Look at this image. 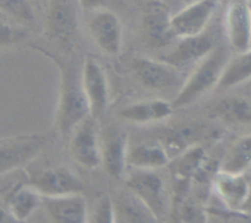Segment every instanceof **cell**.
Masks as SVG:
<instances>
[{"label": "cell", "instance_id": "6da1fadb", "mask_svg": "<svg viewBox=\"0 0 251 223\" xmlns=\"http://www.w3.org/2000/svg\"><path fill=\"white\" fill-rule=\"evenodd\" d=\"M47 54L60 70V93H59L58 110H56V127L63 136L71 135L75 127L83 119L91 115L87 97L83 91L81 75L71 64L61 60L53 54L47 53L42 48H37Z\"/></svg>", "mask_w": 251, "mask_h": 223}, {"label": "cell", "instance_id": "7a4b0ae2", "mask_svg": "<svg viewBox=\"0 0 251 223\" xmlns=\"http://www.w3.org/2000/svg\"><path fill=\"white\" fill-rule=\"evenodd\" d=\"M230 58L229 49L225 44L216 46L202 60L199 61L195 70L184 81L172 102L174 109L191 104L213 87H217Z\"/></svg>", "mask_w": 251, "mask_h": 223}, {"label": "cell", "instance_id": "3957f363", "mask_svg": "<svg viewBox=\"0 0 251 223\" xmlns=\"http://www.w3.org/2000/svg\"><path fill=\"white\" fill-rule=\"evenodd\" d=\"M48 134L17 135L0 141V174H7L21 168L33 159L48 144Z\"/></svg>", "mask_w": 251, "mask_h": 223}, {"label": "cell", "instance_id": "277c9868", "mask_svg": "<svg viewBox=\"0 0 251 223\" xmlns=\"http://www.w3.org/2000/svg\"><path fill=\"white\" fill-rule=\"evenodd\" d=\"M126 186L134 191L156 215L158 221L166 220L172 211L164 181L151 169H136L130 174Z\"/></svg>", "mask_w": 251, "mask_h": 223}, {"label": "cell", "instance_id": "5b68a950", "mask_svg": "<svg viewBox=\"0 0 251 223\" xmlns=\"http://www.w3.org/2000/svg\"><path fill=\"white\" fill-rule=\"evenodd\" d=\"M78 0H50L46 31L49 38L63 47H71L78 26Z\"/></svg>", "mask_w": 251, "mask_h": 223}, {"label": "cell", "instance_id": "8992f818", "mask_svg": "<svg viewBox=\"0 0 251 223\" xmlns=\"http://www.w3.org/2000/svg\"><path fill=\"white\" fill-rule=\"evenodd\" d=\"M206 157L207 154L205 149L199 145H195L169 162V174L174 190V198H172V211L176 210L186 198L193 185L194 176Z\"/></svg>", "mask_w": 251, "mask_h": 223}, {"label": "cell", "instance_id": "52a82bcc", "mask_svg": "<svg viewBox=\"0 0 251 223\" xmlns=\"http://www.w3.org/2000/svg\"><path fill=\"white\" fill-rule=\"evenodd\" d=\"M132 70L140 82L150 90L171 91L183 86L180 69L166 60H154L151 58H135Z\"/></svg>", "mask_w": 251, "mask_h": 223}, {"label": "cell", "instance_id": "ba28073f", "mask_svg": "<svg viewBox=\"0 0 251 223\" xmlns=\"http://www.w3.org/2000/svg\"><path fill=\"white\" fill-rule=\"evenodd\" d=\"M93 117L88 115L71 132L70 154L74 161L88 169L102 164V149L98 141L97 126Z\"/></svg>", "mask_w": 251, "mask_h": 223}, {"label": "cell", "instance_id": "9c48e42d", "mask_svg": "<svg viewBox=\"0 0 251 223\" xmlns=\"http://www.w3.org/2000/svg\"><path fill=\"white\" fill-rule=\"evenodd\" d=\"M221 0H198L189 2L172 17V28L176 38L196 36L206 31Z\"/></svg>", "mask_w": 251, "mask_h": 223}, {"label": "cell", "instance_id": "30bf717a", "mask_svg": "<svg viewBox=\"0 0 251 223\" xmlns=\"http://www.w3.org/2000/svg\"><path fill=\"white\" fill-rule=\"evenodd\" d=\"M88 31L96 46L104 54L118 55L122 49L123 27L119 17L107 9L95 10L88 20Z\"/></svg>", "mask_w": 251, "mask_h": 223}, {"label": "cell", "instance_id": "8fae6325", "mask_svg": "<svg viewBox=\"0 0 251 223\" xmlns=\"http://www.w3.org/2000/svg\"><path fill=\"white\" fill-rule=\"evenodd\" d=\"M225 32L237 53L251 48V5L249 0H230L225 10Z\"/></svg>", "mask_w": 251, "mask_h": 223}, {"label": "cell", "instance_id": "7c38bea8", "mask_svg": "<svg viewBox=\"0 0 251 223\" xmlns=\"http://www.w3.org/2000/svg\"><path fill=\"white\" fill-rule=\"evenodd\" d=\"M172 17L168 6L161 1L147 2L142 10L141 28L147 43L154 48L164 47L174 38Z\"/></svg>", "mask_w": 251, "mask_h": 223}, {"label": "cell", "instance_id": "4fadbf2b", "mask_svg": "<svg viewBox=\"0 0 251 223\" xmlns=\"http://www.w3.org/2000/svg\"><path fill=\"white\" fill-rule=\"evenodd\" d=\"M81 81L90 105L91 117L98 119L104 114L109 99L107 75L95 59L86 58L81 71Z\"/></svg>", "mask_w": 251, "mask_h": 223}, {"label": "cell", "instance_id": "5bb4252c", "mask_svg": "<svg viewBox=\"0 0 251 223\" xmlns=\"http://www.w3.org/2000/svg\"><path fill=\"white\" fill-rule=\"evenodd\" d=\"M28 180L42 196L83 193V184L80 179L64 167L46 168L29 176Z\"/></svg>", "mask_w": 251, "mask_h": 223}, {"label": "cell", "instance_id": "9a60e30c", "mask_svg": "<svg viewBox=\"0 0 251 223\" xmlns=\"http://www.w3.org/2000/svg\"><path fill=\"white\" fill-rule=\"evenodd\" d=\"M43 196L31 183L15 181L1 189V207H5L17 222L26 221L39 206Z\"/></svg>", "mask_w": 251, "mask_h": 223}, {"label": "cell", "instance_id": "2e32d148", "mask_svg": "<svg viewBox=\"0 0 251 223\" xmlns=\"http://www.w3.org/2000/svg\"><path fill=\"white\" fill-rule=\"evenodd\" d=\"M42 206L49 220L55 223L88 222L87 200L82 193L61 196H43Z\"/></svg>", "mask_w": 251, "mask_h": 223}, {"label": "cell", "instance_id": "e0dca14e", "mask_svg": "<svg viewBox=\"0 0 251 223\" xmlns=\"http://www.w3.org/2000/svg\"><path fill=\"white\" fill-rule=\"evenodd\" d=\"M211 189L216 198L229 210L243 211L250 194V179L244 174L218 171Z\"/></svg>", "mask_w": 251, "mask_h": 223}, {"label": "cell", "instance_id": "ac0fdd59", "mask_svg": "<svg viewBox=\"0 0 251 223\" xmlns=\"http://www.w3.org/2000/svg\"><path fill=\"white\" fill-rule=\"evenodd\" d=\"M179 39L180 42L163 59L178 66L179 69L185 68L191 64H198L216 47L213 37L206 31L196 36L184 37Z\"/></svg>", "mask_w": 251, "mask_h": 223}, {"label": "cell", "instance_id": "d6986e66", "mask_svg": "<svg viewBox=\"0 0 251 223\" xmlns=\"http://www.w3.org/2000/svg\"><path fill=\"white\" fill-rule=\"evenodd\" d=\"M127 135L122 130H110L103 140L102 164L104 171L113 178H122L127 167Z\"/></svg>", "mask_w": 251, "mask_h": 223}, {"label": "cell", "instance_id": "ffe728a7", "mask_svg": "<svg viewBox=\"0 0 251 223\" xmlns=\"http://www.w3.org/2000/svg\"><path fill=\"white\" fill-rule=\"evenodd\" d=\"M171 162L168 152L161 140L130 144L127 149V166L135 169L163 168Z\"/></svg>", "mask_w": 251, "mask_h": 223}, {"label": "cell", "instance_id": "44dd1931", "mask_svg": "<svg viewBox=\"0 0 251 223\" xmlns=\"http://www.w3.org/2000/svg\"><path fill=\"white\" fill-rule=\"evenodd\" d=\"M114 202L115 222L124 223H156L158 218L156 217L151 208L136 195L132 190L127 188L117 196Z\"/></svg>", "mask_w": 251, "mask_h": 223}, {"label": "cell", "instance_id": "7402d4cb", "mask_svg": "<svg viewBox=\"0 0 251 223\" xmlns=\"http://www.w3.org/2000/svg\"><path fill=\"white\" fill-rule=\"evenodd\" d=\"M173 112L174 107L172 102L163 99H151L126 105L119 110V115L130 123L145 124V123L159 122L169 118Z\"/></svg>", "mask_w": 251, "mask_h": 223}, {"label": "cell", "instance_id": "603a6c76", "mask_svg": "<svg viewBox=\"0 0 251 223\" xmlns=\"http://www.w3.org/2000/svg\"><path fill=\"white\" fill-rule=\"evenodd\" d=\"M211 117L226 124H242L251 122V104L240 97H227L211 109Z\"/></svg>", "mask_w": 251, "mask_h": 223}, {"label": "cell", "instance_id": "cb8c5ba5", "mask_svg": "<svg viewBox=\"0 0 251 223\" xmlns=\"http://www.w3.org/2000/svg\"><path fill=\"white\" fill-rule=\"evenodd\" d=\"M251 168V134L240 137L226 152L220 163V171L244 174Z\"/></svg>", "mask_w": 251, "mask_h": 223}, {"label": "cell", "instance_id": "d4e9b609", "mask_svg": "<svg viewBox=\"0 0 251 223\" xmlns=\"http://www.w3.org/2000/svg\"><path fill=\"white\" fill-rule=\"evenodd\" d=\"M200 127L180 126L169 130L161 140V142L168 152L172 161L188 149L198 145V139H200Z\"/></svg>", "mask_w": 251, "mask_h": 223}, {"label": "cell", "instance_id": "484cf974", "mask_svg": "<svg viewBox=\"0 0 251 223\" xmlns=\"http://www.w3.org/2000/svg\"><path fill=\"white\" fill-rule=\"evenodd\" d=\"M251 78V48L230 58L217 87L222 90L235 87Z\"/></svg>", "mask_w": 251, "mask_h": 223}, {"label": "cell", "instance_id": "4316f807", "mask_svg": "<svg viewBox=\"0 0 251 223\" xmlns=\"http://www.w3.org/2000/svg\"><path fill=\"white\" fill-rule=\"evenodd\" d=\"M31 0H0V9L4 16L19 24H28L34 19Z\"/></svg>", "mask_w": 251, "mask_h": 223}, {"label": "cell", "instance_id": "83f0119b", "mask_svg": "<svg viewBox=\"0 0 251 223\" xmlns=\"http://www.w3.org/2000/svg\"><path fill=\"white\" fill-rule=\"evenodd\" d=\"M88 222L92 223H114V202L109 196L102 195L97 198L91 211H88Z\"/></svg>", "mask_w": 251, "mask_h": 223}, {"label": "cell", "instance_id": "f1b7e54d", "mask_svg": "<svg viewBox=\"0 0 251 223\" xmlns=\"http://www.w3.org/2000/svg\"><path fill=\"white\" fill-rule=\"evenodd\" d=\"M174 211L178 212V217L183 222H206L208 218L207 208L200 207L194 202H188L186 198Z\"/></svg>", "mask_w": 251, "mask_h": 223}, {"label": "cell", "instance_id": "f546056e", "mask_svg": "<svg viewBox=\"0 0 251 223\" xmlns=\"http://www.w3.org/2000/svg\"><path fill=\"white\" fill-rule=\"evenodd\" d=\"M25 36V32L19 27L14 26L11 24H7L5 20L1 22V46H6V44L16 43V42L21 41Z\"/></svg>", "mask_w": 251, "mask_h": 223}, {"label": "cell", "instance_id": "4dcf8cb0", "mask_svg": "<svg viewBox=\"0 0 251 223\" xmlns=\"http://www.w3.org/2000/svg\"><path fill=\"white\" fill-rule=\"evenodd\" d=\"M105 0H78L81 9L88 10V11H95V10L100 9L104 4Z\"/></svg>", "mask_w": 251, "mask_h": 223}, {"label": "cell", "instance_id": "1f68e13d", "mask_svg": "<svg viewBox=\"0 0 251 223\" xmlns=\"http://www.w3.org/2000/svg\"><path fill=\"white\" fill-rule=\"evenodd\" d=\"M249 179H250V194H249V198H248L247 203H245L244 207H243V211L251 215V175L249 176Z\"/></svg>", "mask_w": 251, "mask_h": 223}, {"label": "cell", "instance_id": "d6a6232c", "mask_svg": "<svg viewBox=\"0 0 251 223\" xmlns=\"http://www.w3.org/2000/svg\"><path fill=\"white\" fill-rule=\"evenodd\" d=\"M184 1H186L189 4V2H193V1H198V0H184Z\"/></svg>", "mask_w": 251, "mask_h": 223}]
</instances>
